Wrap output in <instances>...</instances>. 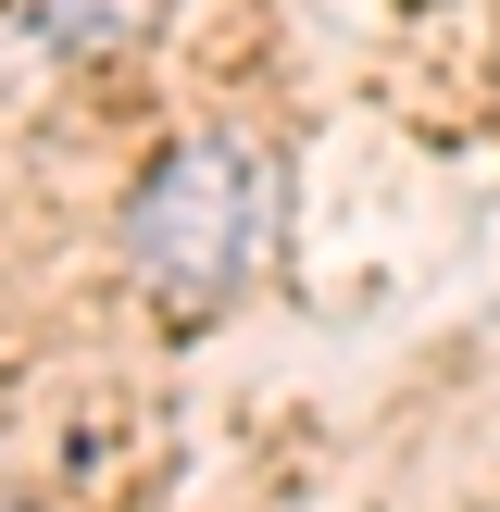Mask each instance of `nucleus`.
Returning <instances> with one entry per match:
<instances>
[{
	"label": "nucleus",
	"instance_id": "1",
	"mask_svg": "<svg viewBox=\"0 0 500 512\" xmlns=\"http://www.w3.org/2000/svg\"><path fill=\"white\" fill-rule=\"evenodd\" d=\"M125 263L163 313H225L275 263V150L238 125H200L125 188Z\"/></svg>",
	"mask_w": 500,
	"mask_h": 512
},
{
	"label": "nucleus",
	"instance_id": "2",
	"mask_svg": "<svg viewBox=\"0 0 500 512\" xmlns=\"http://www.w3.org/2000/svg\"><path fill=\"white\" fill-rule=\"evenodd\" d=\"M163 25V0H25V38L63 50V63H100V50H138Z\"/></svg>",
	"mask_w": 500,
	"mask_h": 512
}]
</instances>
